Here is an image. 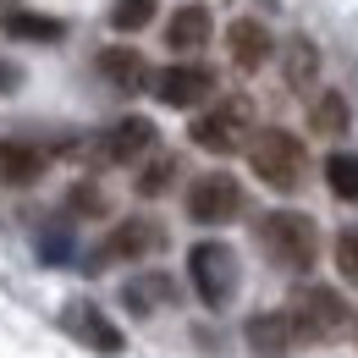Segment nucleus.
<instances>
[{
    "instance_id": "obj_1",
    "label": "nucleus",
    "mask_w": 358,
    "mask_h": 358,
    "mask_svg": "<svg viewBox=\"0 0 358 358\" xmlns=\"http://www.w3.org/2000/svg\"><path fill=\"white\" fill-rule=\"evenodd\" d=\"M259 243L281 270H309L320 259V226L303 210H270L259 221Z\"/></svg>"
},
{
    "instance_id": "obj_2",
    "label": "nucleus",
    "mask_w": 358,
    "mask_h": 358,
    "mask_svg": "<svg viewBox=\"0 0 358 358\" xmlns=\"http://www.w3.org/2000/svg\"><path fill=\"white\" fill-rule=\"evenodd\" d=\"M281 314H287V325H292V336H298V342H336V336L353 325L348 298H336L331 287H303V292H298Z\"/></svg>"
},
{
    "instance_id": "obj_3",
    "label": "nucleus",
    "mask_w": 358,
    "mask_h": 358,
    "mask_svg": "<svg viewBox=\"0 0 358 358\" xmlns=\"http://www.w3.org/2000/svg\"><path fill=\"white\" fill-rule=\"evenodd\" d=\"M187 281H193L204 309H226L231 292H237V254H231V243H221V237L193 243L187 248Z\"/></svg>"
},
{
    "instance_id": "obj_4",
    "label": "nucleus",
    "mask_w": 358,
    "mask_h": 358,
    "mask_svg": "<svg viewBox=\"0 0 358 358\" xmlns=\"http://www.w3.org/2000/svg\"><path fill=\"white\" fill-rule=\"evenodd\" d=\"M248 166H254V177L265 182V187L292 193L303 182V143L292 133H281V127H265V133L248 138Z\"/></svg>"
},
{
    "instance_id": "obj_5",
    "label": "nucleus",
    "mask_w": 358,
    "mask_h": 358,
    "mask_svg": "<svg viewBox=\"0 0 358 358\" xmlns=\"http://www.w3.org/2000/svg\"><path fill=\"white\" fill-rule=\"evenodd\" d=\"M187 138H193L199 149H210V155L243 149V143H248V105H243V99H221V105L199 110L193 127H187Z\"/></svg>"
},
{
    "instance_id": "obj_6",
    "label": "nucleus",
    "mask_w": 358,
    "mask_h": 358,
    "mask_svg": "<svg viewBox=\"0 0 358 358\" xmlns=\"http://www.w3.org/2000/svg\"><path fill=\"white\" fill-rule=\"evenodd\" d=\"M237 210H243V187L226 171H210V177H199L187 187V215L199 226H226V221H237Z\"/></svg>"
},
{
    "instance_id": "obj_7",
    "label": "nucleus",
    "mask_w": 358,
    "mask_h": 358,
    "mask_svg": "<svg viewBox=\"0 0 358 358\" xmlns=\"http://www.w3.org/2000/svg\"><path fill=\"white\" fill-rule=\"evenodd\" d=\"M149 89H155L160 105H171V110H199V105L215 94V72H210V66H166V72L149 78Z\"/></svg>"
},
{
    "instance_id": "obj_8",
    "label": "nucleus",
    "mask_w": 358,
    "mask_h": 358,
    "mask_svg": "<svg viewBox=\"0 0 358 358\" xmlns=\"http://www.w3.org/2000/svg\"><path fill=\"white\" fill-rule=\"evenodd\" d=\"M155 143H160V133H155V122H149V116H122L110 133H99V160L127 166V160H143Z\"/></svg>"
},
{
    "instance_id": "obj_9",
    "label": "nucleus",
    "mask_w": 358,
    "mask_h": 358,
    "mask_svg": "<svg viewBox=\"0 0 358 358\" xmlns=\"http://www.w3.org/2000/svg\"><path fill=\"white\" fill-rule=\"evenodd\" d=\"M226 50H231V61H237L243 72H259L270 55H275V39H270V28L259 17H237V22L226 28Z\"/></svg>"
},
{
    "instance_id": "obj_10",
    "label": "nucleus",
    "mask_w": 358,
    "mask_h": 358,
    "mask_svg": "<svg viewBox=\"0 0 358 358\" xmlns=\"http://www.w3.org/2000/svg\"><path fill=\"white\" fill-rule=\"evenodd\" d=\"M160 243H166V231L155 221H143V215H133V221H122L105 243H99V248H105L99 259H143V254H155Z\"/></svg>"
},
{
    "instance_id": "obj_11",
    "label": "nucleus",
    "mask_w": 358,
    "mask_h": 358,
    "mask_svg": "<svg viewBox=\"0 0 358 358\" xmlns=\"http://www.w3.org/2000/svg\"><path fill=\"white\" fill-rule=\"evenodd\" d=\"M61 320H66V331H78V336L89 342L94 353H122V331H116V325H110L105 314L94 309L89 298H78V303H66V314H61Z\"/></svg>"
},
{
    "instance_id": "obj_12",
    "label": "nucleus",
    "mask_w": 358,
    "mask_h": 358,
    "mask_svg": "<svg viewBox=\"0 0 358 358\" xmlns=\"http://www.w3.org/2000/svg\"><path fill=\"white\" fill-rule=\"evenodd\" d=\"M99 72L116 83L122 94H138V89H149V66H143V55L127 45H105L99 50Z\"/></svg>"
},
{
    "instance_id": "obj_13",
    "label": "nucleus",
    "mask_w": 358,
    "mask_h": 358,
    "mask_svg": "<svg viewBox=\"0 0 358 358\" xmlns=\"http://www.w3.org/2000/svg\"><path fill=\"white\" fill-rule=\"evenodd\" d=\"M298 336H292V325H287V314H254L248 320V348L259 358H287Z\"/></svg>"
},
{
    "instance_id": "obj_14",
    "label": "nucleus",
    "mask_w": 358,
    "mask_h": 358,
    "mask_svg": "<svg viewBox=\"0 0 358 358\" xmlns=\"http://www.w3.org/2000/svg\"><path fill=\"white\" fill-rule=\"evenodd\" d=\"M204 39H210V11L204 6L171 11V22H166V45L171 50H204Z\"/></svg>"
},
{
    "instance_id": "obj_15",
    "label": "nucleus",
    "mask_w": 358,
    "mask_h": 358,
    "mask_svg": "<svg viewBox=\"0 0 358 358\" xmlns=\"http://www.w3.org/2000/svg\"><path fill=\"white\" fill-rule=\"evenodd\" d=\"M122 303L133 314H155L160 303H171V281H166V275H133L127 292H122Z\"/></svg>"
},
{
    "instance_id": "obj_16",
    "label": "nucleus",
    "mask_w": 358,
    "mask_h": 358,
    "mask_svg": "<svg viewBox=\"0 0 358 358\" xmlns=\"http://www.w3.org/2000/svg\"><path fill=\"white\" fill-rule=\"evenodd\" d=\"M325 182H331V193H336V199H348V204H358V155H348V149H336V155L325 160Z\"/></svg>"
},
{
    "instance_id": "obj_17",
    "label": "nucleus",
    "mask_w": 358,
    "mask_h": 358,
    "mask_svg": "<svg viewBox=\"0 0 358 358\" xmlns=\"http://www.w3.org/2000/svg\"><path fill=\"white\" fill-rule=\"evenodd\" d=\"M6 34H11V39H39V45H50V39H61V22H55V17H39V11H11V17H6Z\"/></svg>"
},
{
    "instance_id": "obj_18",
    "label": "nucleus",
    "mask_w": 358,
    "mask_h": 358,
    "mask_svg": "<svg viewBox=\"0 0 358 358\" xmlns=\"http://www.w3.org/2000/svg\"><path fill=\"white\" fill-rule=\"evenodd\" d=\"M39 166H45V160H39L34 149L0 138V177H6V182H34V177H39Z\"/></svg>"
},
{
    "instance_id": "obj_19",
    "label": "nucleus",
    "mask_w": 358,
    "mask_h": 358,
    "mask_svg": "<svg viewBox=\"0 0 358 358\" xmlns=\"http://www.w3.org/2000/svg\"><path fill=\"white\" fill-rule=\"evenodd\" d=\"M348 99L342 94H320L314 99V133H325V138H336V133H348Z\"/></svg>"
},
{
    "instance_id": "obj_20",
    "label": "nucleus",
    "mask_w": 358,
    "mask_h": 358,
    "mask_svg": "<svg viewBox=\"0 0 358 358\" xmlns=\"http://www.w3.org/2000/svg\"><path fill=\"white\" fill-rule=\"evenodd\" d=\"M314 72H320L314 45H309V39H292V45H287V83H292V89H309Z\"/></svg>"
},
{
    "instance_id": "obj_21",
    "label": "nucleus",
    "mask_w": 358,
    "mask_h": 358,
    "mask_svg": "<svg viewBox=\"0 0 358 358\" xmlns=\"http://www.w3.org/2000/svg\"><path fill=\"white\" fill-rule=\"evenodd\" d=\"M155 6H160V0H116L110 22H116L122 34H138V28H149V22H155Z\"/></svg>"
},
{
    "instance_id": "obj_22",
    "label": "nucleus",
    "mask_w": 358,
    "mask_h": 358,
    "mask_svg": "<svg viewBox=\"0 0 358 358\" xmlns=\"http://www.w3.org/2000/svg\"><path fill=\"white\" fill-rule=\"evenodd\" d=\"M171 177H177V160H166V155H160L149 171H138V193H143V199H155V193H166V182H171Z\"/></svg>"
},
{
    "instance_id": "obj_23",
    "label": "nucleus",
    "mask_w": 358,
    "mask_h": 358,
    "mask_svg": "<svg viewBox=\"0 0 358 358\" xmlns=\"http://www.w3.org/2000/svg\"><path fill=\"white\" fill-rule=\"evenodd\" d=\"M336 270L348 275V287H358V226H348L336 237Z\"/></svg>"
},
{
    "instance_id": "obj_24",
    "label": "nucleus",
    "mask_w": 358,
    "mask_h": 358,
    "mask_svg": "<svg viewBox=\"0 0 358 358\" xmlns=\"http://www.w3.org/2000/svg\"><path fill=\"white\" fill-rule=\"evenodd\" d=\"M39 248H45V259H50V265L72 259V237H61V231H45V237H39Z\"/></svg>"
},
{
    "instance_id": "obj_25",
    "label": "nucleus",
    "mask_w": 358,
    "mask_h": 358,
    "mask_svg": "<svg viewBox=\"0 0 358 358\" xmlns=\"http://www.w3.org/2000/svg\"><path fill=\"white\" fill-rule=\"evenodd\" d=\"M72 210H78V215H99V210H105V204H99V193H94L89 182H83V187H78V193H72Z\"/></svg>"
},
{
    "instance_id": "obj_26",
    "label": "nucleus",
    "mask_w": 358,
    "mask_h": 358,
    "mask_svg": "<svg viewBox=\"0 0 358 358\" xmlns=\"http://www.w3.org/2000/svg\"><path fill=\"white\" fill-rule=\"evenodd\" d=\"M0 89H17V78H11V66L0 61Z\"/></svg>"
}]
</instances>
